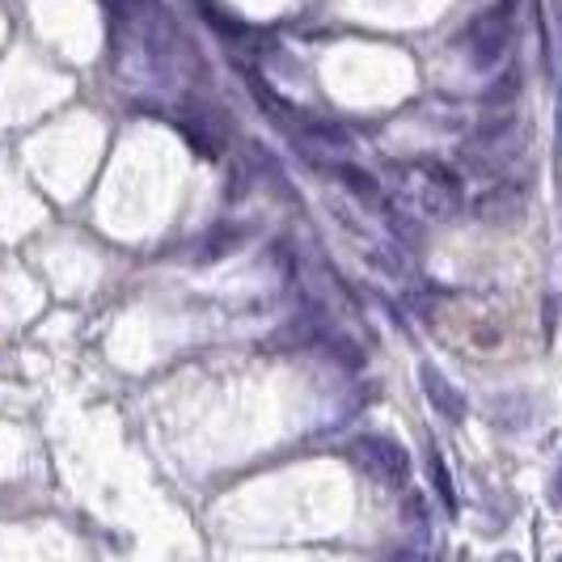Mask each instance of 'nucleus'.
Listing matches in <instances>:
<instances>
[{"instance_id": "obj_1", "label": "nucleus", "mask_w": 562, "mask_h": 562, "mask_svg": "<svg viewBox=\"0 0 562 562\" xmlns=\"http://www.w3.org/2000/svg\"><path fill=\"white\" fill-rule=\"evenodd\" d=\"M397 199L406 203V212H419L423 221H457L465 195H461V178L449 166L436 161H415V166L397 169Z\"/></svg>"}, {"instance_id": "obj_2", "label": "nucleus", "mask_w": 562, "mask_h": 562, "mask_svg": "<svg viewBox=\"0 0 562 562\" xmlns=\"http://www.w3.org/2000/svg\"><path fill=\"white\" fill-rule=\"evenodd\" d=\"M520 153H525L520 119L507 106L495 119H486L479 132L461 144V166L470 169V173H504Z\"/></svg>"}, {"instance_id": "obj_3", "label": "nucleus", "mask_w": 562, "mask_h": 562, "mask_svg": "<svg viewBox=\"0 0 562 562\" xmlns=\"http://www.w3.org/2000/svg\"><path fill=\"white\" fill-rule=\"evenodd\" d=\"M512 38H516V9H512V0H499V4L482 9L479 18L461 30L465 59L479 72H495L504 64V56L512 52Z\"/></svg>"}, {"instance_id": "obj_4", "label": "nucleus", "mask_w": 562, "mask_h": 562, "mask_svg": "<svg viewBox=\"0 0 562 562\" xmlns=\"http://www.w3.org/2000/svg\"><path fill=\"white\" fill-rule=\"evenodd\" d=\"M351 461H356L360 470H368L376 482H402L406 470H411L406 449L394 445V440H385V436H360V440L351 445Z\"/></svg>"}, {"instance_id": "obj_5", "label": "nucleus", "mask_w": 562, "mask_h": 562, "mask_svg": "<svg viewBox=\"0 0 562 562\" xmlns=\"http://www.w3.org/2000/svg\"><path fill=\"white\" fill-rule=\"evenodd\" d=\"M520 212H525V187H516V182H499V187H491L486 195L474 199V216L486 221V225L520 221Z\"/></svg>"}, {"instance_id": "obj_6", "label": "nucleus", "mask_w": 562, "mask_h": 562, "mask_svg": "<svg viewBox=\"0 0 562 562\" xmlns=\"http://www.w3.org/2000/svg\"><path fill=\"white\" fill-rule=\"evenodd\" d=\"M419 385H423V394H427V402H431V406H436V411H440L449 423L465 419V411H470V406H465V394L452 385L440 368L423 364L419 368Z\"/></svg>"}, {"instance_id": "obj_7", "label": "nucleus", "mask_w": 562, "mask_h": 562, "mask_svg": "<svg viewBox=\"0 0 562 562\" xmlns=\"http://www.w3.org/2000/svg\"><path fill=\"white\" fill-rule=\"evenodd\" d=\"M322 169L326 173H335L338 182L351 191V195L360 199V203H368V207H385V195H381V182L368 173V169H360V166H351V161H322Z\"/></svg>"}, {"instance_id": "obj_8", "label": "nucleus", "mask_w": 562, "mask_h": 562, "mask_svg": "<svg viewBox=\"0 0 562 562\" xmlns=\"http://www.w3.org/2000/svg\"><path fill=\"white\" fill-rule=\"evenodd\" d=\"M520 85H525V77H520V68H507L504 81H495L486 93H482V106L486 111H507V106H516V98H520Z\"/></svg>"}, {"instance_id": "obj_9", "label": "nucleus", "mask_w": 562, "mask_h": 562, "mask_svg": "<svg viewBox=\"0 0 562 562\" xmlns=\"http://www.w3.org/2000/svg\"><path fill=\"white\" fill-rule=\"evenodd\" d=\"M427 474L436 479V495H440V504L449 516H457V491H452V479H449V465H445V457L427 445Z\"/></svg>"}, {"instance_id": "obj_10", "label": "nucleus", "mask_w": 562, "mask_h": 562, "mask_svg": "<svg viewBox=\"0 0 562 562\" xmlns=\"http://www.w3.org/2000/svg\"><path fill=\"white\" fill-rule=\"evenodd\" d=\"M237 246H241V233L221 225L216 233H207V241H203V250H199V262H212V258H221V254H233Z\"/></svg>"}, {"instance_id": "obj_11", "label": "nucleus", "mask_w": 562, "mask_h": 562, "mask_svg": "<svg viewBox=\"0 0 562 562\" xmlns=\"http://www.w3.org/2000/svg\"><path fill=\"white\" fill-rule=\"evenodd\" d=\"M385 562H431V554L419 550V546H397V550H390V559Z\"/></svg>"}, {"instance_id": "obj_12", "label": "nucleus", "mask_w": 562, "mask_h": 562, "mask_svg": "<svg viewBox=\"0 0 562 562\" xmlns=\"http://www.w3.org/2000/svg\"><path fill=\"white\" fill-rule=\"evenodd\" d=\"M550 495H554V507L562 512V470L554 474V482H550Z\"/></svg>"}, {"instance_id": "obj_13", "label": "nucleus", "mask_w": 562, "mask_h": 562, "mask_svg": "<svg viewBox=\"0 0 562 562\" xmlns=\"http://www.w3.org/2000/svg\"><path fill=\"white\" fill-rule=\"evenodd\" d=\"M495 562H520V559H516V554H499Z\"/></svg>"}, {"instance_id": "obj_14", "label": "nucleus", "mask_w": 562, "mask_h": 562, "mask_svg": "<svg viewBox=\"0 0 562 562\" xmlns=\"http://www.w3.org/2000/svg\"><path fill=\"white\" fill-rule=\"evenodd\" d=\"M559 562H562V559H559Z\"/></svg>"}]
</instances>
